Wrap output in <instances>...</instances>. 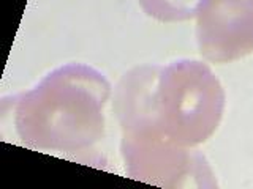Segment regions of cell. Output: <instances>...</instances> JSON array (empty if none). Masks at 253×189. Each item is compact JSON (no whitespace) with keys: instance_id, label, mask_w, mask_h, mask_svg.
<instances>
[{"instance_id":"8992f818","label":"cell","mask_w":253,"mask_h":189,"mask_svg":"<svg viewBox=\"0 0 253 189\" xmlns=\"http://www.w3.org/2000/svg\"><path fill=\"white\" fill-rule=\"evenodd\" d=\"M204 0H138L149 18L158 22H185L195 19Z\"/></svg>"},{"instance_id":"7a4b0ae2","label":"cell","mask_w":253,"mask_h":189,"mask_svg":"<svg viewBox=\"0 0 253 189\" xmlns=\"http://www.w3.org/2000/svg\"><path fill=\"white\" fill-rule=\"evenodd\" d=\"M225 89L208 63L180 59L163 66L158 125L171 140L195 148L209 140L223 118Z\"/></svg>"},{"instance_id":"3957f363","label":"cell","mask_w":253,"mask_h":189,"mask_svg":"<svg viewBox=\"0 0 253 189\" xmlns=\"http://www.w3.org/2000/svg\"><path fill=\"white\" fill-rule=\"evenodd\" d=\"M121 155L126 175L162 188L215 186L204 156L182 147L160 129L122 134Z\"/></svg>"},{"instance_id":"5b68a950","label":"cell","mask_w":253,"mask_h":189,"mask_svg":"<svg viewBox=\"0 0 253 189\" xmlns=\"http://www.w3.org/2000/svg\"><path fill=\"white\" fill-rule=\"evenodd\" d=\"M162 69L160 65H138L117 81L113 92V110L122 134L160 129L158 84Z\"/></svg>"},{"instance_id":"6da1fadb","label":"cell","mask_w":253,"mask_h":189,"mask_svg":"<svg viewBox=\"0 0 253 189\" xmlns=\"http://www.w3.org/2000/svg\"><path fill=\"white\" fill-rule=\"evenodd\" d=\"M111 96L105 74L84 63H68L19 98L16 132L34 150L83 152L105 137V107Z\"/></svg>"},{"instance_id":"277c9868","label":"cell","mask_w":253,"mask_h":189,"mask_svg":"<svg viewBox=\"0 0 253 189\" xmlns=\"http://www.w3.org/2000/svg\"><path fill=\"white\" fill-rule=\"evenodd\" d=\"M195 19L206 62L233 63L253 52V0H204Z\"/></svg>"}]
</instances>
